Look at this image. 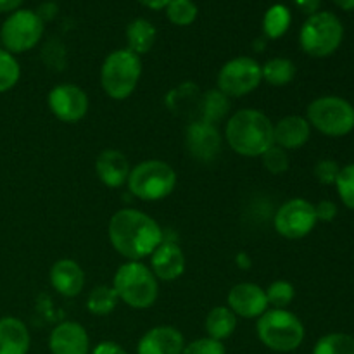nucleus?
<instances>
[{
    "label": "nucleus",
    "instance_id": "obj_1",
    "mask_svg": "<svg viewBox=\"0 0 354 354\" xmlns=\"http://www.w3.org/2000/svg\"><path fill=\"white\" fill-rule=\"evenodd\" d=\"M107 237L118 254L128 261H142L165 241V232L161 225L144 211L123 207L111 216Z\"/></svg>",
    "mask_w": 354,
    "mask_h": 354
},
{
    "label": "nucleus",
    "instance_id": "obj_2",
    "mask_svg": "<svg viewBox=\"0 0 354 354\" xmlns=\"http://www.w3.org/2000/svg\"><path fill=\"white\" fill-rule=\"evenodd\" d=\"M225 142L228 147L244 158H261L273 142V123L258 109L235 111L225 124Z\"/></svg>",
    "mask_w": 354,
    "mask_h": 354
},
{
    "label": "nucleus",
    "instance_id": "obj_3",
    "mask_svg": "<svg viewBox=\"0 0 354 354\" xmlns=\"http://www.w3.org/2000/svg\"><path fill=\"white\" fill-rule=\"evenodd\" d=\"M113 289L127 306L147 310L158 301L159 280L145 263L127 261L114 273Z\"/></svg>",
    "mask_w": 354,
    "mask_h": 354
},
{
    "label": "nucleus",
    "instance_id": "obj_4",
    "mask_svg": "<svg viewBox=\"0 0 354 354\" xmlns=\"http://www.w3.org/2000/svg\"><path fill=\"white\" fill-rule=\"evenodd\" d=\"M142 76V59L128 48L106 55L100 68V86L114 100H124L135 92Z\"/></svg>",
    "mask_w": 354,
    "mask_h": 354
},
{
    "label": "nucleus",
    "instance_id": "obj_5",
    "mask_svg": "<svg viewBox=\"0 0 354 354\" xmlns=\"http://www.w3.org/2000/svg\"><path fill=\"white\" fill-rule=\"evenodd\" d=\"M256 334L265 348L275 353L296 351L304 341L303 322L289 310H266L256 324Z\"/></svg>",
    "mask_w": 354,
    "mask_h": 354
},
{
    "label": "nucleus",
    "instance_id": "obj_6",
    "mask_svg": "<svg viewBox=\"0 0 354 354\" xmlns=\"http://www.w3.org/2000/svg\"><path fill=\"white\" fill-rule=\"evenodd\" d=\"M176 180L178 176L171 165L161 159H145L131 168L127 185L131 196L137 199L156 203L171 196Z\"/></svg>",
    "mask_w": 354,
    "mask_h": 354
},
{
    "label": "nucleus",
    "instance_id": "obj_7",
    "mask_svg": "<svg viewBox=\"0 0 354 354\" xmlns=\"http://www.w3.org/2000/svg\"><path fill=\"white\" fill-rule=\"evenodd\" d=\"M344 26L334 12L318 10L308 16L299 31V45L310 57L324 59L334 54L342 44Z\"/></svg>",
    "mask_w": 354,
    "mask_h": 354
},
{
    "label": "nucleus",
    "instance_id": "obj_8",
    "mask_svg": "<svg viewBox=\"0 0 354 354\" xmlns=\"http://www.w3.org/2000/svg\"><path fill=\"white\" fill-rule=\"evenodd\" d=\"M306 120L311 128L322 135L337 138L354 130V107L349 100L339 95H324L310 102Z\"/></svg>",
    "mask_w": 354,
    "mask_h": 354
},
{
    "label": "nucleus",
    "instance_id": "obj_9",
    "mask_svg": "<svg viewBox=\"0 0 354 354\" xmlns=\"http://www.w3.org/2000/svg\"><path fill=\"white\" fill-rule=\"evenodd\" d=\"M45 23L35 10L17 9L9 14L0 28V40L10 54H23L38 45L44 37Z\"/></svg>",
    "mask_w": 354,
    "mask_h": 354
},
{
    "label": "nucleus",
    "instance_id": "obj_10",
    "mask_svg": "<svg viewBox=\"0 0 354 354\" xmlns=\"http://www.w3.org/2000/svg\"><path fill=\"white\" fill-rule=\"evenodd\" d=\"M261 82V64L249 55H239L221 66L218 71L216 88L228 99H239L254 92Z\"/></svg>",
    "mask_w": 354,
    "mask_h": 354
},
{
    "label": "nucleus",
    "instance_id": "obj_11",
    "mask_svg": "<svg viewBox=\"0 0 354 354\" xmlns=\"http://www.w3.org/2000/svg\"><path fill=\"white\" fill-rule=\"evenodd\" d=\"M317 223L315 204L306 199H301V197L286 201L277 209L275 218H273V227H275L277 234L283 239H290V241H297V239H304L306 235H310Z\"/></svg>",
    "mask_w": 354,
    "mask_h": 354
},
{
    "label": "nucleus",
    "instance_id": "obj_12",
    "mask_svg": "<svg viewBox=\"0 0 354 354\" xmlns=\"http://www.w3.org/2000/svg\"><path fill=\"white\" fill-rule=\"evenodd\" d=\"M50 113L62 123H78L86 116L90 107L88 95L83 88L73 83L54 86L47 95Z\"/></svg>",
    "mask_w": 354,
    "mask_h": 354
},
{
    "label": "nucleus",
    "instance_id": "obj_13",
    "mask_svg": "<svg viewBox=\"0 0 354 354\" xmlns=\"http://www.w3.org/2000/svg\"><path fill=\"white\" fill-rule=\"evenodd\" d=\"M223 145V137L218 124L203 120L190 121L185 130V147L196 161L211 162L218 158Z\"/></svg>",
    "mask_w": 354,
    "mask_h": 354
},
{
    "label": "nucleus",
    "instance_id": "obj_14",
    "mask_svg": "<svg viewBox=\"0 0 354 354\" xmlns=\"http://www.w3.org/2000/svg\"><path fill=\"white\" fill-rule=\"evenodd\" d=\"M227 306L235 317L254 320L268 310V299L263 287L252 282H241L230 289L227 296Z\"/></svg>",
    "mask_w": 354,
    "mask_h": 354
},
{
    "label": "nucleus",
    "instance_id": "obj_15",
    "mask_svg": "<svg viewBox=\"0 0 354 354\" xmlns=\"http://www.w3.org/2000/svg\"><path fill=\"white\" fill-rule=\"evenodd\" d=\"M52 354H90V337L78 322H62L48 335Z\"/></svg>",
    "mask_w": 354,
    "mask_h": 354
},
{
    "label": "nucleus",
    "instance_id": "obj_16",
    "mask_svg": "<svg viewBox=\"0 0 354 354\" xmlns=\"http://www.w3.org/2000/svg\"><path fill=\"white\" fill-rule=\"evenodd\" d=\"M149 258H151L149 268L152 270L156 279L162 282H173L185 273V254L176 242L165 239Z\"/></svg>",
    "mask_w": 354,
    "mask_h": 354
},
{
    "label": "nucleus",
    "instance_id": "obj_17",
    "mask_svg": "<svg viewBox=\"0 0 354 354\" xmlns=\"http://www.w3.org/2000/svg\"><path fill=\"white\" fill-rule=\"evenodd\" d=\"M185 337L171 325H158L140 337L137 354H182Z\"/></svg>",
    "mask_w": 354,
    "mask_h": 354
},
{
    "label": "nucleus",
    "instance_id": "obj_18",
    "mask_svg": "<svg viewBox=\"0 0 354 354\" xmlns=\"http://www.w3.org/2000/svg\"><path fill=\"white\" fill-rule=\"evenodd\" d=\"M48 280L62 297H76L85 287V272L75 259L62 258L52 265Z\"/></svg>",
    "mask_w": 354,
    "mask_h": 354
},
{
    "label": "nucleus",
    "instance_id": "obj_19",
    "mask_svg": "<svg viewBox=\"0 0 354 354\" xmlns=\"http://www.w3.org/2000/svg\"><path fill=\"white\" fill-rule=\"evenodd\" d=\"M130 162L123 152L116 149H106L95 159L97 178L109 189H120L128 182L130 176Z\"/></svg>",
    "mask_w": 354,
    "mask_h": 354
},
{
    "label": "nucleus",
    "instance_id": "obj_20",
    "mask_svg": "<svg viewBox=\"0 0 354 354\" xmlns=\"http://www.w3.org/2000/svg\"><path fill=\"white\" fill-rule=\"evenodd\" d=\"M311 137V127L306 118L290 114L273 124V142L283 151H297L308 144Z\"/></svg>",
    "mask_w": 354,
    "mask_h": 354
},
{
    "label": "nucleus",
    "instance_id": "obj_21",
    "mask_svg": "<svg viewBox=\"0 0 354 354\" xmlns=\"http://www.w3.org/2000/svg\"><path fill=\"white\" fill-rule=\"evenodd\" d=\"M31 346L30 330L16 317L0 318V354H28Z\"/></svg>",
    "mask_w": 354,
    "mask_h": 354
},
{
    "label": "nucleus",
    "instance_id": "obj_22",
    "mask_svg": "<svg viewBox=\"0 0 354 354\" xmlns=\"http://www.w3.org/2000/svg\"><path fill=\"white\" fill-rule=\"evenodd\" d=\"M158 38V31L151 21L144 19V17H137L131 21L127 28V41L128 50H131L137 55L149 54L152 50Z\"/></svg>",
    "mask_w": 354,
    "mask_h": 354
},
{
    "label": "nucleus",
    "instance_id": "obj_23",
    "mask_svg": "<svg viewBox=\"0 0 354 354\" xmlns=\"http://www.w3.org/2000/svg\"><path fill=\"white\" fill-rule=\"evenodd\" d=\"M204 328H206L207 337L223 342L237 328V317L228 306H216L207 313Z\"/></svg>",
    "mask_w": 354,
    "mask_h": 354
},
{
    "label": "nucleus",
    "instance_id": "obj_24",
    "mask_svg": "<svg viewBox=\"0 0 354 354\" xmlns=\"http://www.w3.org/2000/svg\"><path fill=\"white\" fill-rule=\"evenodd\" d=\"M230 109V99L225 93H221L218 88L207 90L203 93L197 106V120H203L206 123H220Z\"/></svg>",
    "mask_w": 354,
    "mask_h": 354
},
{
    "label": "nucleus",
    "instance_id": "obj_25",
    "mask_svg": "<svg viewBox=\"0 0 354 354\" xmlns=\"http://www.w3.org/2000/svg\"><path fill=\"white\" fill-rule=\"evenodd\" d=\"M263 82L272 86H286L296 78V64L287 57L268 59L261 66Z\"/></svg>",
    "mask_w": 354,
    "mask_h": 354
},
{
    "label": "nucleus",
    "instance_id": "obj_26",
    "mask_svg": "<svg viewBox=\"0 0 354 354\" xmlns=\"http://www.w3.org/2000/svg\"><path fill=\"white\" fill-rule=\"evenodd\" d=\"M290 21H292V16H290L289 7L283 3H275L263 16V33L270 40H279L290 28Z\"/></svg>",
    "mask_w": 354,
    "mask_h": 354
},
{
    "label": "nucleus",
    "instance_id": "obj_27",
    "mask_svg": "<svg viewBox=\"0 0 354 354\" xmlns=\"http://www.w3.org/2000/svg\"><path fill=\"white\" fill-rule=\"evenodd\" d=\"M120 297L113 286H97L86 297V310L95 317H107L116 310Z\"/></svg>",
    "mask_w": 354,
    "mask_h": 354
},
{
    "label": "nucleus",
    "instance_id": "obj_28",
    "mask_svg": "<svg viewBox=\"0 0 354 354\" xmlns=\"http://www.w3.org/2000/svg\"><path fill=\"white\" fill-rule=\"evenodd\" d=\"M313 354H354V337L342 332H334L318 339Z\"/></svg>",
    "mask_w": 354,
    "mask_h": 354
},
{
    "label": "nucleus",
    "instance_id": "obj_29",
    "mask_svg": "<svg viewBox=\"0 0 354 354\" xmlns=\"http://www.w3.org/2000/svg\"><path fill=\"white\" fill-rule=\"evenodd\" d=\"M197 9L194 0H171L166 6V17L175 26H190L197 19Z\"/></svg>",
    "mask_w": 354,
    "mask_h": 354
},
{
    "label": "nucleus",
    "instance_id": "obj_30",
    "mask_svg": "<svg viewBox=\"0 0 354 354\" xmlns=\"http://www.w3.org/2000/svg\"><path fill=\"white\" fill-rule=\"evenodd\" d=\"M21 78V66L14 54L0 47V93L9 92Z\"/></svg>",
    "mask_w": 354,
    "mask_h": 354
},
{
    "label": "nucleus",
    "instance_id": "obj_31",
    "mask_svg": "<svg viewBox=\"0 0 354 354\" xmlns=\"http://www.w3.org/2000/svg\"><path fill=\"white\" fill-rule=\"evenodd\" d=\"M266 299H268V306L273 310H287L292 304L294 297H296V289L287 280H275L265 289Z\"/></svg>",
    "mask_w": 354,
    "mask_h": 354
},
{
    "label": "nucleus",
    "instance_id": "obj_32",
    "mask_svg": "<svg viewBox=\"0 0 354 354\" xmlns=\"http://www.w3.org/2000/svg\"><path fill=\"white\" fill-rule=\"evenodd\" d=\"M166 102H168L169 109L173 111H183L189 106L197 109V106H199V88L194 83H183L178 88L168 93Z\"/></svg>",
    "mask_w": 354,
    "mask_h": 354
},
{
    "label": "nucleus",
    "instance_id": "obj_33",
    "mask_svg": "<svg viewBox=\"0 0 354 354\" xmlns=\"http://www.w3.org/2000/svg\"><path fill=\"white\" fill-rule=\"evenodd\" d=\"M335 187H337L339 199L342 201V204L354 211V165L341 168L335 180Z\"/></svg>",
    "mask_w": 354,
    "mask_h": 354
},
{
    "label": "nucleus",
    "instance_id": "obj_34",
    "mask_svg": "<svg viewBox=\"0 0 354 354\" xmlns=\"http://www.w3.org/2000/svg\"><path fill=\"white\" fill-rule=\"evenodd\" d=\"M261 159L263 166H265L272 175H282V173H286L287 169H289V154H287V151H283L282 147H279V145L275 144L261 156Z\"/></svg>",
    "mask_w": 354,
    "mask_h": 354
},
{
    "label": "nucleus",
    "instance_id": "obj_35",
    "mask_svg": "<svg viewBox=\"0 0 354 354\" xmlns=\"http://www.w3.org/2000/svg\"><path fill=\"white\" fill-rule=\"evenodd\" d=\"M182 354H227L223 342L214 341L211 337H201L185 344Z\"/></svg>",
    "mask_w": 354,
    "mask_h": 354
},
{
    "label": "nucleus",
    "instance_id": "obj_36",
    "mask_svg": "<svg viewBox=\"0 0 354 354\" xmlns=\"http://www.w3.org/2000/svg\"><path fill=\"white\" fill-rule=\"evenodd\" d=\"M339 171H341V166L334 159H320V161L315 165V176L320 183L324 185H335V180H337Z\"/></svg>",
    "mask_w": 354,
    "mask_h": 354
},
{
    "label": "nucleus",
    "instance_id": "obj_37",
    "mask_svg": "<svg viewBox=\"0 0 354 354\" xmlns=\"http://www.w3.org/2000/svg\"><path fill=\"white\" fill-rule=\"evenodd\" d=\"M315 214H317L318 221H324V223H330L337 216V204L334 201L324 199L318 204H315Z\"/></svg>",
    "mask_w": 354,
    "mask_h": 354
},
{
    "label": "nucleus",
    "instance_id": "obj_38",
    "mask_svg": "<svg viewBox=\"0 0 354 354\" xmlns=\"http://www.w3.org/2000/svg\"><path fill=\"white\" fill-rule=\"evenodd\" d=\"M90 354H128V351L124 348H121L118 342L102 341L90 351Z\"/></svg>",
    "mask_w": 354,
    "mask_h": 354
},
{
    "label": "nucleus",
    "instance_id": "obj_39",
    "mask_svg": "<svg viewBox=\"0 0 354 354\" xmlns=\"http://www.w3.org/2000/svg\"><path fill=\"white\" fill-rule=\"evenodd\" d=\"M294 3L301 12H304L306 16H313L320 10L322 0H294Z\"/></svg>",
    "mask_w": 354,
    "mask_h": 354
},
{
    "label": "nucleus",
    "instance_id": "obj_40",
    "mask_svg": "<svg viewBox=\"0 0 354 354\" xmlns=\"http://www.w3.org/2000/svg\"><path fill=\"white\" fill-rule=\"evenodd\" d=\"M35 12L38 14V17H40L44 23H47V21L54 19V17L57 16V6H55L54 2H45L41 3V6L38 7V10H35Z\"/></svg>",
    "mask_w": 354,
    "mask_h": 354
},
{
    "label": "nucleus",
    "instance_id": "obj_41",
    "mask_svg": "<svg viewBox=\"0 0 354 354\" xmlns=\"http://www.w3.org/2000/svg\"><path fill=\"white\" fill-rule=\"evenodd\" d=\"M23 2L24 0H0V14L14 12V10L21 9Z\"/></svg>",
    "mask_w": 354,
    "mask_h": 354
},
{
    "label": "nucleus",
    "instance_id": "obj_42",
    "mask_svg": "<svg viewBox=\"0 0 354 354\" xmlns=\"http://www.w3.org/2000/svg\"><path fill=\"white\" fill-rule=\"evenodd\" d=\"M137 2L142 3L144 7H147V9L162 10V9H166V6H168L171 0H137Z\"/></svg>",
    "mask_w": 354,
    "mask_h": 354
},
{
    "label": "nucleus",
    "instance_id": "obj_43",
    "mask_svg": "<svg viewBox=\"0 0 354 354\" xmlns=\"http://www.w3.org/2000/svg\"><path fill=\"white\" fill-rule=\"evenodd\" d=\"M235 263H237V266L241 270H249L252 265L251 256H249L248 252H239V254L235 256Z\"/></svg>",
    "mask_w": 354,
    "mask_h": 354
},
{
    "label": "nucleus",
    "instance_id": "obj_44",
    "mask_svg": "<svg viewBox=\"0 0 354 354\" xmlns=\"http://www.w3.org/2000/svg\"><path fill=\"white\" fill-rule=\"evenodd\" d=\"M334 3L342 10H354V0H334Z\"/></svg>",
    "mask_w": 354,
    "mask_h": 354
}]
</instances>
